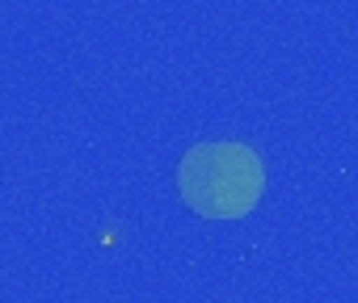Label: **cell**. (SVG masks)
<instances>
[{"mask_svg": "<svg viewBox=\"0 0 358 303\" xmlns=\"http://www.w3.org/2000/svg\"><path fill=\"white\" fill-rule=\"evenodd\" d=\"M177 190L203 219H249L266 194V165L249 143H194L177 165Z\"/></svg>", "mask_w": 358, "mask_h": 303, "instance_id": "1", "label": "cell"}]
</instances>
